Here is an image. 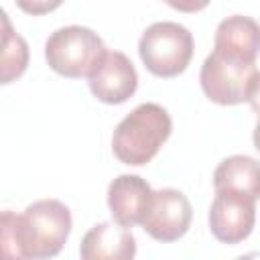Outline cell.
I'll return each instance as SVG.
<instances>
[{"label":"cell","mask_w":260,"mask_h":260,"mask_svg":"<svg viewBox=\"0 0 260 260\" xmlns=\"http://www.w3.org/2000/svg\"><path fill=\"white\" fill-rule=\"evenodd\" d=\"M89 91L95 100L118 106L128 102L138 87V73L132 61L122 51H108L102 55L98 65L91 69L89 77Z\"/></svg>","instance_id":"8"},{"label":"cell","mask_w":260,"mask_h":260,"mask_svg":"<svg viewBox=\"0 0 260 260\" xmlns=\"http://www.w3.org/2000/svg\"><path fill=\"white\" fill-rule=\"evenodd\" d=\"M213 51L240 63H256L260 55V24L244 14L223 18L213 37Z\"/></svg>","instance_id":"9"},{"label":"cell","mask_w":260,"mask_h":260,"mask_svg":"<svg viewBox=\"0 0 260 260\" xmlns=\"http://www.w3.org/2000/svg\"><path fill=\"white\" fill-rule=\"evenodd\" d=\"M171 132L173 120L162 106L154 102L140 104L116 126L112 152L124 165L142 167L156 156Z\"/></svg>","instance_id":"1"},{"label":"cell","mask_w":260,"mask_h":260,"mask_svg":"<svg viewBox=\"0 0 260 260\" xmlns=\"http://www.w3.org/2000/svg\"><path fill=\"white\" fill-rule=\"evenodd\" d=\"M2 250L10 258H20L16 244V213L10 209L2 211Z\"/></svg>","instance_id":"14"},{"label":"cell","mask_w":260,"mask_h":260,"mask_svg":"<svg viewBox=\"0 0 260 260\" xmlns=\"http://www.w3.org/2000/svg\"><path fill=\"white\" fill-rule=\"evenodd\" d=\"M16 6L30 14V16H43V14H49L53 10H57L65 0H14Z\"/></svg>","instance_id":"15"},{"label":"cell","mask_w":260,"mask_h":260,"mask_svg":"<svg viewBox=\"0 0 260 260\" xmlns=\"http://www.w3.org/2000/svg\"><path fill=\"white\" fill-rule=\"evenodd\" d=\"M191 219H193V207L187 195L179 189L165 187L152 193L148 211L140 225L156 242L171 244L187 234Z\"/></svg>","instance_id":"6"},{"label":"cell","mask_w":260,"mask_h":260,"mask_svg":"<svg viewBox=\"0 0 260 260\" xmlns=\"http://www.w3.org/2000/svg\"><path fill=\"white\" fill-rule=\"evenodd\" d=\"M2 24H4V32H2L0 83L8 85L26 71V67H28V45L18 32L12 30V24H10V18H8L6 12L2 14Z\"/></svg>","instance_id":"13"},{"label":"cell","mask_w":260,"mask_h":260,"mask_svg":"<svg viewBox=\"0 0 260 260\" xmlns=\"http://www.w3.org/2000/svg\"><path fill=\"white\" fill-rule=\"evenodd\" d=\"M213 189L215 191H236L252 199H260V160L234 154L223 158L213 171Z\"/></svg>","instance_id":"12"},{"label":"cell","mask_w":260,"mask_h":260,"mask_svg":"<svg viewBox=\"0 0 260 260\" xmlns=\"http://www.w3.org/2000/svg\"><path fill=\"white\" fill-rule=\"evenodd\" d=\"M104 53L106 45L102 37L79 24L57 28L45 43L47 65L57 75L67 79L89 77L91 69L98 65Z\"/></svg>","instance_id":"3"},{"label":"cell","mask_w":260,"mask_h":260,"mask_svg":"<svg viewBox=\"0 0 260 260\" xmlns=\"http://www.w3.org/2000/svg\"><path fill=\"white\" fill-rule=\"evenodd\" d=\"M171 8L179 10V12H185V14H191V12H199L203 10L211 0H165Z\"/></svg>","instance_id":"16"},{"label":"cell","mask_w":260,"mask_h":260,"mask_svg":"<svg viewBox=\"0 0 260 260\" xmlns=\"http://www.w3.org/2000/svg\"><path fill=\"white\" fill-rule=\"evenodd\" d=\"M73 228L71 211L59 199H39L16 215V244L20 258H53L65 246Z\"/></svg>","instance_id":"2"},{"label":"cell","mask_w":260,"mask_h":260,"mask_svg":"<svg viewBox=\"0 0 260 260\" xmlns=\"http://www.w3.org/2000/svg\"><path fill=\"white\" fill-rule=\"evenodd\" d=\"M150 185L138 175H118L108 187V207L114 221L132 228L142 223L150 199Z\"/></svg>","instance_id":"10"},{"label":"cell","mask_w":260,"mask_h":260,"mask_svg":"<svg viewBox=\"0 0 260 260\" xmlns=\"http://www.w3.org/2000/svg\"><path fill=\"white\" fill-rule=\"evenodd\" d=\"M248 102H250L254 114H258V118H260V71L256 75V81H254V87H252V93H250Z\"/></svg>","instance_id":"17"},{"label":"cell","mask_w":260,"mask_h":260,"mask_svg":"<svg viewBox=\"0 0 260 260\" xmlns=\"http://www.w3.org/2000/svg\"><path fill=\"white\" fill-rule=\"evenodd\" d=\"M252 140H254V148L260 152V118H258V124L254 126V134H252Z\"/></svg>","instance_id":"18"},{"label":"cell","mask_w":260,"mask_h":260,"mask_svg":"<svg viewBox=\"0 0 260 260\" xmlns=\"http://www.w3.org/2000/svg\"><path fill=\"white\" fill-rule=\"evenodd\" d=\"M79 256L83 260H130L136 256V238L118 221H102L81 238Z\"/></svg>","instance_id":"11"},{"label":"cell","mask_w":260,"mask_h":260,"mask_svg":"<svg viewBox=\"0 0 260 260\" xmlns=\"http://www.w3.org/2000/svg\"><path fill=\"white\" fill-rule=\"evenodd\" d=\"M209 230L221 244L244 242L256 223V199L236 191H215L209 207Z\"/></svg>","instance_id":"7"},{"label":"cell","mask_w":260,"mask_h":260,"mask_svg":"<svg viewBox=\"0 0 260 260\" xmlns=\"http://www.w3.org/2000/svg\"><path fill=\"white\" fill-rule=\"evenodd\" d=\"M138 55L152 75L165 79L177 77L191 63L193 35L179 22H154L142 32L138 41Z\"/></svg>","instance_id":"4"},{"label":"cell","mask_w":260,"mask_h":260,"mask_svg":"<svg viewBox=\"0 0 260 260\" xmlns=\"http://www.w3.org/2000/svg\"><path fill=\"white\" fill-rule=\"evenodd\" d=\"M258 75L256 63H240L211 51L199 71V83L207 100L219 106H236L250 100Z\"/></svg>","instance_id":"5"}]
</instances>
